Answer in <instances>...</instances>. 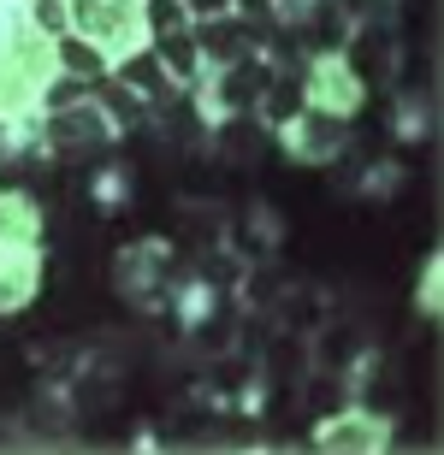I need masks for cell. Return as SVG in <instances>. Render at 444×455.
Listing matches in <instances>:
<instances>
[{
    "label": "cell",
    "mask_w": 444,
    "mask_h": 455,
    "mask_svg": "<svg viewBox=\"0 0 444 455\" xmlns=\"http://www.w3.org/2000/svg\"><path fill=\"white\" fill-rule=\"evenodd\" d=\"M367 349H374V338L350 320H320L308 331V361H314V372H350Z\"/></svg>",
    "instance_id": "11"
},
{
    "label": "cell",
    "mask_w": 444,
    "mask_h": 455,
    "mask_svg": "<svg viewBox=\"0 0 444 455\" xmlns=\"http://www.w3.org/2000/svg\"><path fill=\"white\" fill-rule=\"evenodd\" d=\"M71 36H84L119 66L125 53L149 48V18H142V0H66Z\"/></svg>",
    "instance_id": "2"
},
{
    "label": "cell",
    "mask_w": 444,
    "mask_h": 455,
    "mask_svg": "<svg viewBox=\"0 0 444 455\" xmlns=\"http://www.w3.org/2000/svg\"><path fill=\"white\" fill-rule=\"evenodd\" d=\"M0 243H42V202L30 189H0Z\"/></svg>",
    "instance_id": "17"
},
{
    "label": "cell",
    "mask_w": 444,
    "mask_h": 455,
    "mask_svg": "<svg viewBox=\"0 0 444 455\" xmlns=\"http://www.w3.org/2000/svg\"><path fill=\"white\" fill-rule=\"evenodd\" d=\"M255 367L267 385H303V379H314V361H308V331H285V325H273L267 331V343H261Z\"/></svg>",
    "instance_id": "12"
},
{
    "label": "cell",
    "mask_w": 444,
    "mask_h": 455,
    "mask_svg": "<svg viewBox=\"0 0 444 455\" xmlns=\"http://www.w3.org/2000/svg\"><path fill=\"white\" fill-rule=\"evenodd\" d=\"M397 189H403V166H397V160H374V166H367L356 184H350V196H367V202H392Z\"/></svg>",
    "instance_id": "20"
},
{
    "label": "cell",
    "mask_w": 444,
    "mask_h": 455,
    "mask_svg": "<svg viewBox=\"0 0 444 455\" xmlns=\"http://www.w3.org/2000/svg\"><path fill=\"white\" fill-rule=\"evenodd\" d=\"M379 6H403V0H379Z\"/></svg>",
    "instance_id": "28"
},
{
    "label": "cell",
    "mask_w": 444,
    "mask_h": 455,
    "mask_svg": "<svg viewBox=\"0 0 444 455\" xmlns=\"http://www.w3.org/2000/svg\"><path fill=\"white\" fill-rule=\"evenodd\" d=\"M308 107V89H303V66H279L273 77H267V89H261V101H255V124L261 131H285L296 113Z\"/></svg>",
    "instance_id": "14"
},
{
    "label": "cell",
    "mask_w": 444,
    "mask_h": 455,
    "mask_svg": "<svg viewBox=\"0 0 444 455\" xmlns=\"http://www.w3.org/2000/svg\"><path fill=\"white\" fill-rule=\"evenodd\" d=\"M149 48H154L160 71H166V77H172L178 89H196V84H202V71H207V66H202V48H196V36H190V30H166V36H154Z\"/></svg>",
    "instance_id": "15"
},
{
    "label": "cell",
    "mask_w": 444,
    "mask_h": 455,
    "mask_svg": "<svg viewBox=\"0 0 444 455\" xmlns=\"http://www.w3.org/2000/svg\"><path fill=\"white\" fill-rule=\"evenodd\" d=\"M178 225H184V236H196V243H207V249H225V236H231L220 207H207V213H202L196 202L184 207V220H178Z\"/></svg>",
    "instance_id": "22"
},
{
    "label": "cell",
    "mask_w": 444,
    "mask_h": 455,
    "mask_svg": "<svg viewBox=\"0 0 444 455\" xmlns=\"http://www.w3.org/2000/svg\"><path fill=\"white\" fill-rule=\"evenodd\" d=\"M439 278H444V260L439 254H427V267H421V284H415V314L421 320H439L444 302H439Z\"/></svg>",
    "instance_id": "23"
},
{
    "label": "cell",
    "mask_w": 444,
    "mask_h": 455,
    "mask_svg": "<svg viewBox=\"0 0 444 455\" xmlns=\"http://www.w3.org/2000/svg\"><path fill=\"white\" fill-rule=\"evenodd\" d=\"M24 6H30V24L42 36H48V42H60V36L71 30V18H66V0H24Z\"/></svg>",
    "instance_id": "25"
},
{
    "label": "cell",
    "mask_w": 444,
    "mask_h": 455,
    "mask_svg": "<svg viewBox=\"0 0 444 455\" xmlns=\"http://www.w3.org/2000/svg\"><path fill=\"white\" fill-rule=\"evenodd\" d=\"M397 426L385 408H367V403H338L326 408L320 420H314V432H308V443L326 455H379L392 450Z\"/></svg>",
    "instance_id": "3"
},
{
    "label": "cell",
    "mask_w": 444,
    "mask_h": 455,
    "mask_svg": "<svg viewBox=\"0 0 444 455\" xmlns=\"http://www.w3.org/2000/svg\"><path fill=\"white\" fill-rule=\"evenodd\" d=\"M190 36H196V48H202V66L220 71V66H238V60L261 53V42H267V24L225 12V18H196V24H190Z\"/></svg>",
    "instance_id": "8"
},
{
    "label": "cell",
    "mask_w": 444,
    "mask_h": 455,
    "mask_svg": "<svg viewBox=\"0 0 444 455\" xmlns=\"http://www.w3.org/2000/svg\"><path fill=\"white\" fill-rule=\"evenodd\" d=\"M107 77H119L125 89H131V95H137L142 107H149V118L154 113H172V107L184 101V89L172 84L166 71H160V60H154V48H137V53H125L119 66L107 71Z\"/></svg>",
    "instance_id": "9"
},
{
    "label": "cell",
    "mask_w": 444,
    "mask_h": 455,
    "mask_svg": "<svg viewBox=\"0 0 444 455\" xmlns=\"http://www.w3.org/2000/svg\"><path fill=\"white\" fill-rule=\"evenodd\" d=\"M392 136L397 142H427L432 136V95L427 89H397L392 95Z\"/></svg>",
    "instance_id": "18"
},
{
    "label": "cell",
    "mask_w": 444,
    "mask_h": 455,
    "mask_svg": "<svg viewBox=\"0 0 444 455\" xmlns=\"http://www.w3.org/2000/svg\"><path fill=\"white\" fill-rule=\"evenodd\" d=\"M89 89H95V101H101V113L113 118V124H119V136H125V131H137L142 118H149V107H142L137 95H131V89L119 84V77H101V84H89Z\"/></svg>",
    "instance_id": "19"
},
{
    "label": "cell",
    "mask_w": 444,
    "mask_h": 455,
    "mask_svg": "<svg viewBox=\"0 0 444 455\" xmlns=\"http://www.w3.org/2000/svg\"><path fill=\"white\" fill-rule=\"evenodd\" d=\"M42 290V243H0V314L36 302Z\"/></svg>",
    "instance_id": "10"
},
{
    "label": "cell",
    "mask_w": 444,
    "mask_h": 455,
    "mask_svg": "<svg viewBox=\"0 0 444 455\" xmlns=\"http://www.w3.org/2000/svg\"><path fill=\"white\" fill-rule=\"evenodd\" d=\"M267 6H273V0H231V12H238V18H255V24H267Z\"/></svg>",
    "instance_id": "27"
},
{
    "label": "cell",
    "mask_w": 444,
    "mask_h": 455,
    "mask_svg": "<svg viewBox=\"0 0 444 455\" xmlns=\"http://www.w3.org/2000/svg\"><path fill=\"white\" fill-rule=\"evenodd\" d=\"M60 77L53 66V42L30 24L24 0H0V160L36 142V107L42 89Z\"/></svg>",
    "instance_id": "1"
},
{
    "label": "cell",
    "mask_w": 444,
    "mask_h": 455,
    "mask_svg": "<svg viewBox=\"0 0 444 455\" xmlns=\"http://www.w3.org/2000/svg\"><path fill=\"white\" fill-rule=\"evenodd\" d=\"M166 284H172V249L160 236H137L113 254V290L131 307H142V314L166 307Z\"/></svg>",
    "instance_id": "4"
},
{
    "label": "cell",
    "mask_w": 444,
    "mask_h": 455,
    "mask_svg": "<svg viewBox=\"0 0 444 455\" xmlns=\"http://www.w3.org/2000/svg\"><path fill=\"white\" fill-rule=\"evenodd\" d=\"M36 131H42V148H48V154H101V148L119 142V124L101 113L95 89H89L84 101L42 113V118H36Z\"/></svg>",
    "instance_id": "5"
},
{
    "label": "cell",
    "mask_w": 444,
    "mask_h": 455,
    "mask_svg": "<svg viewBox=\"0 0 444 455\" xmlns=\"http://www.w3.org/2000/svg\"><path fill=\"white\" fill-rule=\"evenodd\" d=\"M303 89H308V107L320 113H338V118H356L361 101H367V77L350 66L343 48H314L303 60Z\"/></svg>",
    "instance_id": "6"
},
{
    "label": "cell",
    "mask_w": 444,
    "mask_h": 455,
    "mask_svg": "<svg viewBox=\"0 0 444 455\" xmlns=\"http://www.w3.org/2000/svg\"><path fill=\"white\" fill-rule=\"evenodd\" d=\"M279 136V148L291 154L296 166H338L343 154H350V142H356V131H350V118L338 113H320V107H303V113L285 124Z\"/></svg>",
    "instance_id": "7"
},
{
    "label": "cell",
    "mask_w": 444,
    "mask_h": 455,
    "mask_svg": "<svg viewBox=\"0 0 444 455\" xmlns=\"http://www.w3.org/2000/svg\"><path fill=\"white\" fill-rule=\"evenodd\" d=\"M184 12H190V24H196V18H225L231 0H184Z\"/></svg>",
    "instance_id": "26"
},
{
    "label": "cell",
    "mask_w": 444,
    "mask_h": 455,
    "mask_svg": "<svg viewBox=\"0 0 444 455\" xmlns=\"http://www.w3.org/2000/svg\"><path fill=\"white\" fill-rule=\"evenodd\" d=\"M142 18H149V42L166 30H190V12L184 0H142Z\"/></svg>",
    "instance_id": "24"
},
{
    "label": "cell",
    "mask_w": 444,
    "mask_h": 455,
    "mask_svg": "<svg viewBox=\"0 0 444 455\" xmlns=\"http://www.w3.org/2000/svg\"><path fill=\"white\" fill-rule=\"evenodd\" d=\"M77 420H84V414H77V403H71V385H66V379H48V385L30 396V408H24V426H30L36 443L71 438V426H77Z\"/></svg>",
    "instance_id": "13"
},
{
    "label": "cell",
    "mask_w": 444,
    "mask_h": 455,
    "mask_svg": "<svg viewBox=\"0 0 444 455\" xmlns=\"http://www.w3.org/2000/svg\"><path fill=\"white\" fill-rule=\"evenodd\" d=\"M53 66H60V77H77V84H101L107 71H113V60H107L95 42H84V36H60L53 42Z\"/></svg>",
    "instance_id": "16"
},
{
    "label": "cell",
    "mask_w": 444,
    "mask_h": 455,
    "mask_svg": "<svg viewBox=\"0 0 444 455\" xmlns=\"http://www.w3.org/2000/svg\"><path fill=\"white\" fill-rule=\"evenodd\" d=\"M89 202L101 207V213H107V207H125V202H131V172H125V166H101L95 178H89Z\"/></svg>",
    "instance_id": "21"
}]
</instances>
